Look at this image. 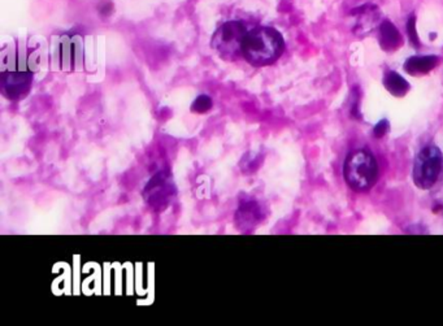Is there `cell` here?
<instances>
[{"instance_id": "6da1fadb", "label": "cell", "mask_w": 443, "mask_h": 326, "mask_svg": "<svg viewBox=\"0 0 443 326\" xmlns=\"http://www.w3.org/2000/svg\"><path fill=\"white\" fill-rule=\"evenodd\" d=\"M101 9L106 15L127 21H143L150 18L174 15L191 0H86Z\"/></svg>"}, {"instance_id": "7a4b0ae2", "label": "cell", "mask_w": 443, "mask_h": 326, "mask_svg": "<svg viewBox=\"0 0 443 326\" xmlns=\"http://www.w3.org/2000/svg\"><path fill=\"white\" fill-rule=\"evenodd\" d=\"M344 180L355 191H367L379 178V166L374 156L367 150H356L347 156L344 166Z\"/></svg>"}, {"instance_id": "3957f363", "label": "cell", "mask_w": 443, "mask_h": 326, "mask_svg": "<svg viewBox=\"0 0 443 326\" xmlns=\"http://www.w3.org/2000/svg\"><path fill=\"white\" fill-rule=\"evenodd\" d=\"M142 197L146 204L156 213L169 208L177 197V189L172 174L167 169H160L147 181Z\"/></svg>"}, {"instance_id": "277c9868", "label": "cell", "mask_w": 443, "mask_h": 326, "mask_svg": "<svg viewBox=\"0 0 443 326\" xmlns=\"http://www.w3.org/2000/svg\"><path fill=\"white\" fill-rule=\"evenodd\" d=\"M443 156L435 146H426L417 155L414 165V182L419 189L429 190L438 181L442 172Z\"/></svg>"}, {"instance_id": "5b68a950", "label": "cell", "mask_w": 443, "mask_h": 326, "mask_svg": "<svg viewBox=\"0 0 443 326\" xmlns=\"http://www.w3.org/2000/svg\"><path fill=\"white\" fill-rule=\"evenodd\" d=\"M265 215L267 211L260 203V200L253 198L251 195L242 194L239 197L238 207L234 213L235 227L242 234H250L262 224Z\"/></svg>"}, {"instance_id": "8992f818", "label": "cell", "mask_w": 443, "mask_h": 326, "mask_svg": "<svg viewBox=\"0 0 443 326\" xmlns=\"http://www.w3.org/2000/svg\"><path fill=\"white\" fill-rule=\"evenodd\" d=\"M31 76L27 73H9L3 76V90L8 99H22L29 91Z\"/></svg>"}, {"instance_id": "52a82bcc", "label": "cell", "mask_w": 443, "mask_h": 326, "mask_svg": "<svg viewBox=\"0 0 443 326\" xmlns=\"http://www.w3.org/2000/svg\"><path fill=\"white\" fill-rule=\"evenodd\" d=\"M379 41H380L382 50L394 51L398 48L399 45H402V36H400L398 29L391 21L385 20L380 25Z\"/></svg>"}, {"instance_id": "ba28073f", "label": "cell", "mask_w": 443, "mask_h": 326, "mask_svg": "<svg viewBox=\"0 0 443 326\" xmlns=\"http://www.w3.org/2000/svg\"><path fill=\"white\" fill-rule=\"evenodd\" d=\"M438 62H440L438 57L432 56V55L412 56V57L407 59V62L405 63V69L408 74L420 76V74H426V73L433 71Z\"/></svg>"}, {"instance_id": "9c48e42d", "label": "cell", "mask_w": 443, "mask_h": 326, "mask_svg": "<svg viewBox=\"0 0 443 326\" xmlns=\"http://www.w3.org/2000/svg\"><path fill=\"white\" fill-rule=\"evenodd\" d=\"M384 86L386 87V90L389 91L390 94H393L394 97H398V98L405 97L409 90V83L397 72H389L385 74Z\"/></svg>"}, {"instance_id": "30bf717a", "label": "cell", "mask_w": 443, "mask_h": 326, "mask_svg": "<svg viewBox=\"0 0 443 326\" xmlns=\"http://www.w3.org/2000/svg\"><path fill=\"white\" fill-rule=\"evenodd\" d=\"M356 25L359 27V31L362 30H372L376 27V22L379 20V10L374 6H365L363 8L358 9V15H356Z\"/></svg>"}, {"instance_id": "8fae6325", "label": "cell", "mask_w": 443, "mask_h": 326, "mask_svg": "<svg viewBox=\"0 0 443 326\" xmlns=\"http://www.w3.org/2000/svg\"><path fill=\"white\" fill-rule=\"evenodd\" d=\"M262 155L256 154V153H246L239 162V168L244 174H253L262 166Z\"/></svg>"}, {"instance_id": "7c38bea8", "label": "cell", "mask_w": 443, "mask_h": 326, "mask_svg": "<svg viewBox=\"0 0 443 326\" xmlns=\"http://www.w3.org/2000/svg\"><path fill=\"white\" fill-rule=\"evenodd\" d=\"M212 106H213V101L209 98V95H200L191 104V112L192 113H198V115H203V113H207L209 111H211Z\"/></svg>"}, {"instance_id": "4fadbf2b", "label": "cell", "mask_w": 443, "mask_h": 326, "mask_svg": "<svg viewBox=\"0 0 443 326\" xmlns=\"http://www.w3.org/2000/svg\"><path fill=\"white\" fill-rule=\"evenodd\" d=\"M407 30L411 43L415 45V47H419L420 42H419V36H417L416 18H415V16H412V17H409V20H408Z\"/></svg>"}, {"instance_id": "5bb4252c", "label": "cell", "mask_w": 443, "mask_h": 326, "mask_svg": "<svg viewBox=\"0 0 443 326\" xmlns=\"http://www.w3.org/2000/svg\"><path fill=\"white\" fill-rule=\"evenodd\" d=\"M389 130V121L388 120H382L376 127H374V136L377 138L384 136Z\"/></svg>"}]
</instances>
